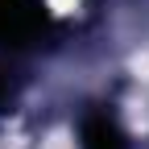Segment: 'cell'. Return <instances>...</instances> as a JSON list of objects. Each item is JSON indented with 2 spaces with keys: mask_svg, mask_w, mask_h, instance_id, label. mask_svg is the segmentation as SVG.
<instances>
[{
  "mask_svg": "<svg viewBox=\"0 0 149 149\" xmlns=\"http://www.w3.org/2000/svg\"><path fill=\"white\" fill-rule=\"evenodd\" d=\"M83 149H128L120 124L108 116V112H87L83 120Z\"/></svg>",
  "mask_w": 149,
  "mask_h": 149,
  "instance_id": "2",
  "label": "cell"
},
{
  "mask_svg": "<svg viewBox=\"0 0 149 149\" xmlns=\"http://www.w3.org/2000/svg\"><path fill=\"white\" fill-rule=\"evenodd\" d=\"M17 91H21V79H17V70H8L4 62H0V112H8Z\"/></svg>",
  "mask_w": 149,
  "mask_h": 149,
  "instance_id": "3",
  "label": "cell"
},
{
  "mask_svg": "<svg viewBox=\"0 0 149 149\" xmlns=\"http://www.w3.org/2000/svg\"><path fill=\"white\" fill-rule=\"evenodd\" d=\"M50 33V17L37 0H0V46L21 50Z\"/></svg>",
  "mask_w": 149,
  "mask_h": 149,
  "instance_id": "1",
  "label": "cell"
}]
</instances>
